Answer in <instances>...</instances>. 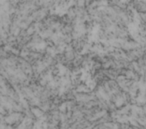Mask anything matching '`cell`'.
Listing matches in <instances>:
<instances>
[{"mask_svg":"<svg viewBox=\"0 0 146 129\" xmlns=\"http://www.w3.org/2000/svg\"><path fill=\"white\" fill-rule=\"evenodd\" d=\"M86 6V0H76V7L84 8Z\"/></svg>","mask_w":146,"mask_h":129,"instance_id":"cell-1","label":"cell"}]
</instances>
